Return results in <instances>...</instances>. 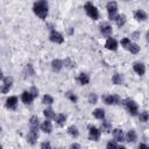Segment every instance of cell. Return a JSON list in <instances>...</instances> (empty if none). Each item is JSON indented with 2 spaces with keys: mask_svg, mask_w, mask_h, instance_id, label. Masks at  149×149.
<instances>
[{
  "mask_svg": "<svg viewBox=\"0 0 149 149\" xmlns=\"http://www.w3.org/2000/svg\"><path fill=\"white\" fill-rule=\"evenodd\" d=\"M133 69H134V71H135L137 74H140V76H143L144 72H146V66H144V64L141 63V62H135V63L133 64Z\"/></svg>",
  "mask_w": 149,
  "mask_h": 149,
  "instance_id": "30bf717a",
  "label": "cell"
},
{
  "mask_svg": "<svg viewBox=\"0 0 149 149\" xmlns=\"http://www.w3.org/2000/svg\"><path fill=\"white\" fill-rule=\"evenodd\" d=\"M105 47L108 50H113L114 51V50L118 49V42H116V40H114L112 37H108L107 41H106V43H105Z\"/></svg>",
  "mask_w": 149,
  "mask_h": 149,
  "instance_id": "7c38bea8",
  "label": "cell"
},
{
  "mask_svg": "<svg viewBox=\"0 0 149 149\" xmlns=\"http://www.w3.org/2000/svg\"><path fill=\"white\" fill-rule=\"evenodd\" d=\"M29 126H30V129H38V118L37 116H31L29 119Z\"/></svg>",
  "mask_w": 149,
  "mask_h": 149,
  "instance_id": "603a6c76",
  "label": "cell"
},
{
  "mask_svg": "<svg viewBox=\"0 0 149 149\" xmlns=\"http://www.w3.org/2000/svg\"><path fill=\"white\" fill-rule=\"evenodd\" d=\"M41 129L44 132V133H51V130H52V126H51V122L49 121V120H45L42 125H41Z\"/></svg>",
  "mask_w": 149,
  "mask_h": 149,
  "instance_id": "ffe728a7",
  "label": "cell"
},
{
  "mask_svg": "<svg viewBox=\"0 0 149 149\" xmlns=\"http://www.w3.org/2000/svg\"><path fill=\"white\" fill-rule=\"evenodd\" d=\"M29 92L33 94V97H34V98H36V97L38 95V90H37L36 87H34V86L30 88V91H29Z\"/></svg>",
  "mask_w": 149,
  "mask_h": 149,
  "instance_id": "f35d334b",
  "label": "cell"
},
{
  "mask_svg": "<svg viewBox=\"0 0 149 149\" xmlns=\"http://www.w3.org/2000/svg\"><path fill=\"white\" fill-rule=\"evenodd\" d=\"M48 9H49V6H48V2L45 0H41V1H36L34 2V6H33V10L34 13L42 20H44L48 15Z\"/></svg>",
  "mask_w": 149,
  "mask_h": 149,
  "instance_id": "6da1fadb",
  "label": "cell"
},
{
  "mask_svg": "<svg viewBox=\"0 0 149 149\" xmlns=\"http://www.w3.org/2000/svg\"><path fill=\"white\" fill-rule=\"evenodd\" d=\"M37 139H38V132H37L36 129H30L29 133H28V135H27L28 142H29L30 144H35L36 141H37Z\"/></svg>",
  "mask_w": 149,
  "mask_h": 149,
  "instance_id": "9c48e42d",
  "label": "cell"
},
{
  "mask_svg": "<svg viewBox=\"0 0 149 149\" xmlns=\"http://www.w3.org/2000/svg\"><path fill=\"white\" fill-rule=\"evenodd\" d=\"M106 8H107V13H108V16L111 20H114L115 16H116V12H118V5L115 1H109L107 2L106 5Z\"/></svg>",
  "mask_w": 149,
  "mask_h": 149,
  "instance_id": "277c9868",
  "label": "cell"
},
{
  "mask_svg": "<svg viewBox=\"0 0 149 149\" xmlns=\"http://www.w3.org/2000/svg\"><path fill=\"white\" fill-rule=\"evenodd\" d=\"M42 102H43V104H45V105H51V104L54 102V99H52V97H51V95L45 94V95H43Z\"/></svg>",
  "mask_w": 149,
  "mask_h": 149,
  "instance_id": "4dcf8cb0",
  "label": "cell"
},
{
  "mask_svg": "<svg viewBox=\"0 0 149 149\" xmlns=\"http://www.w3.org/2000/svg\"><path fill=\"white\" fill-rule=\"evenodd\" d=\"M78 81L81 84V85H86V84H88V81H90V77H88V74L87 73H80L79 76H78Z\"/></svg>",
  "mask_w": 149,
  "mask_h": 149,
  "instance_id": "7402d4cb",
  "label": "cell"
},
{
  "mask_svg": "<svg viewBox=\"0 0 149 149\" xmlns=\"http://www.w3.org/2000/svg\"><path fill=\"white\" fill-rule=\"evenodd\" d=\"M139 149H149V148H148V146H147V144H144V143H141V144L139 146Z\"/></svg>",
  "mask_w": 149,
  "mask_h": 149,
  "instance_id": "b9f144b4",
  "label": "cell"
},
{
  "mask_svg": "<svg viewBox=\"0 0 149 149\" xmlns=\"http://www.w3.org/2000/svg\"><path fill=\"white\" fill-rule=\"evenodd\" d=\"M70 149H80V146L78 143H72L70 146Z\"/></svg>",
  "mask_w": 149,
  "mask_h": 149,
  "instance_id": "60d3db41",
  "label": "cell"
},
{
  "mask_svg": "<svg viewBox=\"0 0 149 149\" xmlns=\"http://www.w3.org/2000/svg\"><path fill=\"white\" fill-rule=\"evenodd\" d=\"M0 79H3V73H2L1 70H0Z\"/></svg>",
  "mask_w": 149,
  "mask_h": 149,
  "instance_id": "7bdbcfd3",
  "label": "cell"
},
{
  "mask_svg": "<svg viewBox=\"0 0 149 149\" xmlns=\"http://www.w3.org/2000/svg\"><path fill=\"white\" fill-rule=\"evenodd\" d=\"M43 114H44V116H45L47 119H51V118L55 116V113H54V111H52L51 108H47V109H44V111H43Z\"/></svg>",
  "mask_w": 149,
  "mask_h": 149,
  "instance_id": "1f68e13d",
  "label": "cell"
},
{
  "mask_svg": "<svg viewBox=\"0 0 149 149\" xmlns=\"http://www.w3.org/2000/svg\"><path fill=\"white\" fill-rule=\"evenodd\" d=\"M0 149H2V146H1V144H0Z\"/></svg>",
  "mask_w": 149,
  "mask_h": 149,
  "instance_id": "f6af8a7d",
  "label": "cell"
},
{
  "mask_svg": "<svg viewBox=\"0 0 149 149\" xmlns=\"http://www.w3.org/2000/svg\"><path fill=\"white\" fill-rule=\"evenodd\" d=\"M13 81H14L13 77H6V78L3 79V85L0 86V92H1V93H7V92L10 90V87H12V85H13Z\"/></svg>",
  "mask_w": 149,
  "mask_h": 149,
  "instance_id": "8992f818",
  "label": "cell"
},
{
  "mask_svg": "<svg viewBox=\"0 0 149 149\" xmlns=\"http://www.w3.org/2000/svg\"><path fill=\"white\" fill-rule=\"evenodd\" d=\"M41 149H51V144L48 141H44L41 143Z\"/></svg>",
  "mask_w": 149,
  "mask_h": 149,
  "instance_id": "74e56055",
  "label": "cell"
},
{
  "mask_svg": "<svg viewBox=\"0 0 149 149\" xmlns=\"http://www.w3.org/2000/svg\"><path fill=\"white\" fill-rule=\"evenodd\" d=\"M68 133H69L72 137H77V136L79 135V132H78V129H77L76 126H70V127L68 128Z\"/></svg>",
  "mask_w": 149,
  "mask_h": 149,
  "instance_id": "4316f807",
  "label": "cell"
},
{
  "mask_svg": "<svg viewBox=\"0 0 149 149\" xmlns=\"http://www.w3.org/2000/svg\"><path fill=\"white\" fill-rule=\"evenodd\" d=\"M148 118H149V115H148V112H142V113H140V115H139V119H140V121H142V122H146V121H148Z\"/></svg>",
  "mask_w": 149,
  "mask_h": 149,
  "instance_id": "836d02e7",
  "label": "cell"
},
{
  "mask_svg": "<svg viewBox=\"0 0 149 149\" xmlns=\"http://www.w3.org/2000/svg\"><path fill=\"white\" fill-rule=\"evenodd\" d=\"M112 81H113V84H115V85H121V84L123 83V79H122L121 74L115 73V74L113 76V78H112Z\"/></svg>",
  "mask_w": 149,
  "mask_h": 149,
  "instance_id": "d4e9b609",
  "label": "cell"
},
{
  "mask_svg": "<svg viewBox=\"0 0 149 149\" xmlns=\"http://www.w3.org/2000/svg\"><path fill=\"white\" fill-rule=\"evenodd\" d=\"M51 68H52V70L55 72H59L62 70V68H63V62L61 59H54L51 62Z\"/></svg>",
  "mask_w": 149,
  "mask_h": 149,
  "instance_id": "2e32d148",
  "label": "cell"
},
{
  "mask_svg": "<svg viewBox=\"0 0 149 149\" xmlns=\"http://www.w3.org/2000/svg\"><path fill=\"white\" fill-rule=\"evenodd\" d=\"M88 129H90L88 130V139L92 141H98L100 137V129H98L97 127H92V126H90Z\"/></svg>",
  "mask_w": 149,
  "mask_h": 149,
  "instance_id": "ba28073f",
  "label": "cell"
},
{
  "mask_svg": "<svg viewBox=\"0 0 149 149\" xmlns=\"http://www.w3.org/2000/svg\"><path fill=\"white\" fill-rule=\"evenodd\" d=\"M100 31H101L102 35L109 36V35L112 34V27H111L108 23H102V24L100 26Z\"/></svg>",
  "mask_w": 149,
  "mask_h": 149,
  "instance_id": "9a60e30c",
  "label": "cell"
},
{
  "mask_svg": "<svg viewBox=\"0 0 149 149\" xmlns=\"http://www.w3.org/2000/svg\"><path fill=\"white\" fill-rule=\"evenodd\" d=\"M97 100H98L97 94H95V93H90V95H88V102H90V104H95Z\"/></svg>",
  "mask_w": 149,
  "mask_h": 149,
  "instance_id": "d590c367",
  "label": "cell"
},
{
  "mask_svg": "<svg viewBox=\"0 0 149 149\" xmlns=\"http://www.w3.org/2000/svg\"><path fill=\"white\" fill-rule=\"evenodd\" d=\"M121 45L125 48V49H128L129 48V45H130V40L129 38H122L121 40Z\"/></svg>",
  "mask_w": 149,
  "mask_h": 149,
  "instance_id": "e575fe53",
  "label": "cell"
},
{
  "mask_svg": "<svg viewBox=\"0 0 149 149\" xmlns=\"http://www.w3.org/2000/svg\"><path fill=\"white\" fill-rule=\"evenodd\" d=\"M128 50H129L132 54H137V52L140 51V47H139L136 43H130V45H129Z\"/></svg>",
  "mask_w": 149,
  "mask_h": 149,
  "instance_id": "f546056e",
  "label": "cell"
},
{
  "mask_svg": "<svg viewBox=\"0 0 149 149\" xmlns=\"http://www.w3.org/2000/svg\"><path fill=\"white\" fill-rule=\"evenodd\" d=\"M118 149H126L123 146H118Z\"/></svg>",
  "mask_w": 149,
  "mask_h": 149,
  "instance_id": "ee69618b",
  "label": "cell"
},
{
  "mask_svg": "<svg viewBox=\"0 0 149 149\" xmlns=\"http://www.w3.org/2000/svg\"><path fill=\"white\" fill-rule=\"evenodd\" d=\"M6 107L7 108H9V109H15L16 108V105H17V98L16 97H9V98H7V100H6Z\"/></svg>",
  "mask_w": 149,
  "mask_h": 149,
  "instance_id": "8fae6325",
  "label": "cell"
},
{
  "mask_svg": "<svg viewBox=\"0 0 149 149\" xmlns=\"http://www.w3.org/2000/svg\"><path fill=\"white\" fill-rule=\"evenodd\" d=\"M49 38H50L51 42H54V43H58V44H61V43L64 42V37H63V35H62L61 33L56 31V30H51V33H50V35H49Z\"/></svg>",
  "mask_w": 149,
  "mask_h": 149,
  "instance_id": "5b68a950",
  "label": "cell"
},
{
  "mask_svg": "<svg viewBox=\"0 0 149 149\" xmlns=\"http://www.w3.org/2000/svg\"><path fill=\"white\" fill-rule=\"evenodd\" d=\"M0 132H1V127H0Z\"/></svg>",
  "mask_w": 149,
  "mask_h": 149,
  "instance_id": "7dc6e473",
  "label": "cell"
},
{
  "mask_svg": "<svg viewBox=\"0 0 149 149\" xmlns=\"http://www.w3.org/2000/svg\"><path fill=\"white\" fill-rule=\"evenodd\" d=\"M125 108L127 109V112L130 114V115H136L137 114V111H139V107H137V104L132 100V99H125L122 101Z\"/></svg>",
  "mask_w": 149,
  "mask_h": 149,
  "instance_id": "7a4b0ae2",
  "label": "cell"
},
{
  "mask_svg": "<svg viewBox=\"0 0 149 149\" xmlns=\"http://www.w3.org/2000/svg\"><path fill=\"white\" fill-rule=\"evenodd\" d=\"M111 129H112V123H111L109 121H102V122H101V130H102V132L108 133Z\"/></svg>",
  "mask_w": 149,
  "mask_h": 149,
  "instance_id": "484cf974",
  "label": "cell"
},
{
  "mask_svg": "<svg viewBox=\"0 0 149 149\" xmlns=\"http://www.w3.org/2000/svg\"><path fill=\"white\" fill-rule=\"evenodd\" d=\"M23 74L24 77H33L35 74V71H34V68L31 64H27L23 69Z\"/></svg>",
  "mask_w": 149,
  "mask_h": 149,
  "instance_id": "e0dca14e",
  "label": "cell"
},
{
  "mask_svg": "<svg viewBox=\"0 0 149 149\" xmlns=\"http://www.w3.org/2000/svg\"><path fill=\"white\" fill-rule=\"evenodd\" d=\"M54 119H55V121H56V123H57L58 126H63V125L65 123V121H66V116H65L64 114H62V113L55 114Z\"/></svg>",
  "mask_w": 149,
  "mask_h": 149,
  "instance_id": "ac0fdd59",
  "label": "cell"
},
{
  "mask_svg": "<svg viewBox=\"0 0 149 149\" xmlns=\"http://www.w3.org/2000/svg\"><path fill=\"white\" fill-rule=\"evenodd\" d=\"M102 99H104L105 104H107V105H118V104H120V98H119V95H116V94L105 95Z\"/></svg>",
  "mask_w": 149,
  "mask_h": 149,
  "instance_id": "52a82bcc",
  "label": "cell"
},
{
  "mask_svg": "<svg viewBox=\"0 0 149 149\" xmlns=\"http://www.w3.org/2000/svg\"><path fill=\"white\" fill-rule=\"evenodd\" d=\"M63 65H65V68H69V69H72L76 66V62H73L71 58H65L64 62H63Z\"/></svg>",
  "mask_w": 149,
  "mask_h": 149,
  "instance_id": "f1b7e54d",
  "label": "cell"
},
{
  "mask_svg": "<svg viewBox=\"0 0 149 149\" xmlns=\"http://www.w3.org/2000/svg\"><path fill=\"white\" fill-rule=\"evenodd\" d=\"M65 95H66V98L69 99V100H71L72 102H77V95L74 94V93H72V92H66L65 93Z\"/></svg>",
  "mask_w": 149,
  "mask_h": 149,
  "instance_id": "d6a6232c",
  "label": "cell"
},
{
  "mask_svg": "<svg viewBox=\"0 0 149 149\" xmlns=\"http://www.w3.org/2000/svg\"><path fill=\"white\" fill-rule=\"evenodd\" d=\"M113 137H114L115 141L122 142V141H123V133H122V130L119 129V128L114 129V130H113Z\"/></svg>",
  "mask_w": 149,
  "mask_h": 149,
  "instance_id": "d6986e66",
  "label": "cell"
},
{
  "mask_svg": "<svg viewBox=\"0 0 149 149\" xmlns=\"http://www.w3.org/2000/svg\"><path fill=\"white\" fill-rule=\"evenodd\" d=\"M34 99H35V98L33 97V94H31L29 91H24V92L22 93V95H21V100H22L24 104H31Z\"/></svg>",
  "mask_w": 149,
  "mask_h": 149,
  "instance_id": "4fadbf2b",
  "label": "cell"
},
{
  "mask_svg": "<svg viewBox=\"0 0 149 149\" xmlns=\"http://www.w3.org/2000/svg\"><path fill=\"white\" fill-rule=\"evenodd\" d=\"M84 9H85L86 14H87L91 19H93V20H98V17H99V12H98V8H97L93 3H91V2H86L85 6H84Z\"/></svg>",
  "mask_w": 149,
  "mask_h": 149,
  "instance_id": "3957f363",
  "label": "cell"
},
{
  "mask_svg": "<svg viewBox=\"0 0 149 149\" xmlns=\"http://www.w3.org/2000/svg\"><path fill=\"white\" fill-rule=\"evenodd\" d=\"M114 21H115V23H116L118 27H122V26L126 23V16H125L123 14H119V15L115 16Z\"/></svg>",
  "mask_w": 149,
  "mask_h": 149,
  "instance_id": "44dd1931",
  "label": "cell"
},
{
  "mask_svg": "<svg viewBox=\"0 0 149 149\" xmlns=\"http://www.w3.org/2000/svg\"><path fill=\"white\" fill-rule=\"evenodd\" d=\"M134 16H135V19H136L137 21H146L147 17H148L147 13H146L144 10H142V9H137V10L134 13Z\"/></svg>",
  "mask_w": 149,
  "mask_h": 149,
  "instance_id": "5bb4252c",
  "label": "cell"
},
{
  "mask_svg": "<svg viewBox=\"0 0 149 149\" xmlns=\"http://www.w3.org/2000/svg\"><path fill=\"white\" fill-rule=\"evenodd\" d=\"M140 37V31H134L133 34H132V38L133 40H137Z\"/></svg>",
  "mask_w": 149,
  "mask_h": 149,
  "instance_id": "ab89813d",
  "label": "cell"
},
{
  "mask_svg": "<svg viewBox=\"0 0 149 149\" xmlns=\"http://www.w3.org/2000/svg\"><path fill=\"white\" fill-rule=\"evenodd\" d=\"M57 149H62V148H57Z\"/></svg>",
  "mask_w": 149,
  "mask_h": 149,
  "instance_id": "bcb514c9",
  "label": "cell"
},
{
  "mask_svg": "<svg viewBox=\"0 0 149 149\" xmlns=\"http://www.w3.org/2000/svg\"><path fill=\"white\" fill-rule=\"evenodd\" d=\"M93 115H94V118H97L99 120H102L105 118V111L102 108H95L93 111Z\"/></svg>",
  "mask_w": 149,
  "mask_h": 149,
  "instance_id": "cb8c5ba5",
  "label": "cell"
},
{
  "mask_svg": "<svg viewBox=\"0 0 149 149\" xmlns=\"http://www.w3.org/2000/svg\"><path fill=\"white\" fill-rule=\"evenodd\" d=\"M107 149H118V144L115 143V141H109L107 143Z\"/></svg>",
  "mask_w": 149,
  "mask_h": 149,
  "instance_id": "8d00e7d4",
  "label": "cell"
},
{
  "mask_svg": "<svg viewBox=\"0 0 149 149\" xmlns=\"http://www.w3.org/2000/svg\"><path fill=\"white\" fill-rule=\"evenodd\" d=\"M136 140V133L134 129H130L128 133H127V141L128 142H134Z\"/></svg>",
  "mask_w": 149,
  "mask_h": 149,
  "instance_id": "83f0119b",
  "label": "cell"
}]
</instances>
